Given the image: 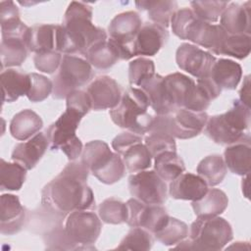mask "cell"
<instances>
[{"label": "cell", "instance_id": "obj_32", "mask_svg": "<svg viewBox=\"0 0 251 251\" xmlns=\"http://www.w3.org/2000/svg\"><path fill=\"white\" fill-rule=\"evenodd\" d=\"M196 172L207 185L216 186L224 180L226 175V166L221 155L214 154L202 159L197 166Z\"/></svg>", "mask_w": 251, "mask_h": 251}, {"label": "cell", "instance_id": "obj_38", "mask_svg": "<svg viewBox=\"0 0 251 251\" xmlns=\"http://www.w3.org/2000/svg\"><path fill=\"white\" fill-rule=\"evenodd\" d=\"M98 215L100 220L106 224L120 225L127 221L126 203L111 197L105 199L98 207Z\"/></svg>", "mask_w": 251, "mask_h": 251}, {"label": "cell", "instance_id": "obj_2", "mask_svg": "<svg viewBox=\"0 0 251 251\" xmlns=\"http://www.w3.org/2000/svg\"><path fill=\"white\" fill-rule=\"evenodd\" d=\"M105 40L106 31L92 24V7L83 2H71L63 25H58V52L84 56L92 46Z\"/></svg>", "mask_w": 251, "mask_h": 251}, {"label": "cell", "instance_id": "obj_39", "mask_svg": "<svg viewBox=\"0 0 251 251\" xmlns=\"http://www.w3.org/2000/svg\"><path fill=\"white\" fill-rule=\"evenodd\" d=\"M151 232L142 227H132L123 238L117 249L130 251H147L153 246Z\"/></svg>", "mask_w": 251, "mask_h": 251}, {"label": "cell", "instance_id": "obj_16", "mask_svg": "<svg viewBox=\"0 0 251 251\" xmlns=\"http://www.w3.org/2000/svg\"><path fill=\"white\" fill-rule=\"evenodd\" d=\"M204 133L215 143L231 145L239 142H250L248 133L237 130L225 117L224 114L209 117L204 127Z\"/></svg>", "mask_w": 251, "mask_h": 251}, {"label": "cell", "instance_id": "obj_8", "mask_svg": "<svg viewBox=\"0 0 251 251\" xmlns=\"http://www.w3.org/2000/svg\"><path fill=\"white\" fill-rule=\"evenodd\" d=\"M128 189L133 198L145 203L162 205L168 197V187L155 171H141L128 177Z\"/></svg>", "mask_w": 251, "mask_h": 251}, {"label": "cell", "instance_id": "obj_17", "mask_svg": "<svg viewBox=\"0 0 251 251\" xmlns=\"http://www.w3.org/2000/svg\"><path fill=\"white\" fill-rule=\"evenodd\" d=\"M0 215V231L2 234L13 235L22 229L25 212L18 196L9 193L1 195Z\"/></svg>", "mask_w": 251, "mask_h": 251}, {"label": "cell", "instance_id": "obj_30", "mask_svg": "<svg viewBox=\"0 0 251 251\" xmlns=\"http://www.w3.org/2000/svg\"><path fill=\"white\" fill-rule=\"evenodd\" d=\"M26 40L22 37H2L0 45V57L2 71L5 68L19 67L27 57Z\"/></svg>", "mask_w": 251, "mask_h": 251}, {"label": "cell", "instance_id": "obj_6", "mask_svg": "<svg viewBox=\"0 0 251 251\" xmlns=\"http://www.w3.org/2000/svg\"><path fill=\"white\" fill-rule=\"evenodd\" d=\"M91 65L80 57L63 55L58 73L54 76L52 96L54 99H64L85 85L92 77Z\"/></svg>", "mask_w": 251, "mask_h": 251}, {"label": "cell", "instance_id": "obj_51", "mask_svg": "<svg viewBox=\"0 0 251 251\" xmlns=\"http://www.w3.org/2000/svg\"><path fill=\"white\" fill-rule=\"evenodd\" d=\"M246 242H235V244H233V245H230V246H228L226 249H231V248H235V249H239V250H242V249H244V244H245Z\"/></svg>", "mask_w": 251, "mask_h": 251}, {"label": "cell", "instance_id": "obj_36", "mask_svg": "<svg viewBox=\"0 0 251 251\" xmlns=\"http://www.w3.org/2000/svg\"><path fill=\"white\" fill-rule=\"evenodd\" d=\"M26 171L18 163H8L4 159L0 161L1 190H20L25 180Z\"/></svg>", "mask_w": 251, "mask_h": 251}, {"label": "cell", "instance_id": "obj_11", "mask_svg": "<svg viewBox=\"0 0 251 251\" xmlns=\"http://www.w3.org/2000/svg\"><path fill=\"white\" fill-rule=\"evenodd\" d=\"M208 118L206 112H193L178 108L169 115V134L178 139L193 138L203 131Z\"/></svg>", "mask_w": 251, "mask_h": 251}, {"label": "cell", "instance_id": "obj_21", "mask_svg": "<svg viewBox=\"0 0 251 251\" xmlns=\"http://www.w3.org/2000/svg\"><path fill=\"white\" fill-rule=\"evenodd\" d=\"M208 76L219 88L233 90L242 77V68L230 59H219L215 61Z\"/></svg>", "mask_w": 251, "mask_h": 251}, {"label": "cell", "instance_id": "obj_4", "mask_svg": "<svg viewBox=\"0 0 251 251\" xmlns=\"http://www.w3.org/2000/svg\"><path fill=\"white\" fill-rule=\"evenodd\" d=\"M149 102L143 90L130 86L122 95L120 103L109 113L115 125L142 135L149 132L153 123L154 117L147 112Z\"/></svg>", "mask_w": 251, "mask_h": 251}, {"label": "cell", "instance_id": "obj_49", "mask_svg": "<svg viewBox=\"0 0 251 251\" xmlns=\"http://www.w3.org/2000/svg\"><path fill=\"white\" fill-rule=\"evenodd\" d=\"M18 21H21L20 12L15 2L11 0L1 1L0 2V25H5Z\"/></svg>", "mask_w": 251, "mask_h": 251}, {"label": "cell", "instance_id": "obj_46", "mask_svg": "<svg viewBox=\"0 0 251 251\" xmlns=\"http://www.w3.org/2000/svg\"><path fill=\"white\" fill-rule=\"evenodd\" d=\"M62 53L57 51H44L36 53L33 57L35 68L42 73L53 74L59 69L62 62Z\"/></svg>", "mask_w": 251, "mask_h": 251}, {"label": "cell", "instance_id": "obj_28", "mask_svg": "<svg viewBox=\"0 0 251 251\" xmlns=\"http://www.w3.org/2000/svg\"><path fill=\"white\" fill-rule=\"evenodd\" d=\"M228 205L226 194L218 188L209 189L206 194L197 201H192L194 214L199 218L216 217L224 213Z\"/></svg>", "mask_w": 251, "mask_h": 251}, {"label": "cell", "instance_id": "obj_50", "mask_svg": "<svg viewBox=\"0 0 251 251\" xmlns=\"http://www.w3.org/2000/svg\"><path fill=\"white\" fill-rule=\"evenodd\" d=\"M239 100L245 104L246 106H249L250 102V75H246L242 87L239 91Z\"/></svg>", "mask_w": 251, "mask_h": 251}, {"label": "cell", "instance_id": "obj_35", "mask_svg": "<svg viewBox=\"0 0 251 251\" xmlns=\"http://www.w3.org/2000/svg\"><path fill=\"white\" fill-rule=\"evenodd\" d=\"M155 238L166 246H175L188 236V226L182 221L169 217L166 224L154 233Z\"/></svg>", "mask_w": 251, "mask_h": 251}, {"label": "cell", "instance_id": "obj_26", "mask_svg": "<svg viewBox=\"0 0 251 251\" xmlns=\"http://www.w3.org/2000/svg\"><path fill=\"white\" fill-rule=\"evenodd\" d=\"M58 25H38L30 27L27 48L28 51L39 53L44 51H57Z\"/></svg>", "mask_w": 251, "mask_h": 251}, {"label": "cell", "instance_id": "obj_33", "mask_svg": "<svg viewBox=\"0 0 251 251\" xmlns=\"http://www.w3.org/2000/svg\"><path fill=\"white\" fill-rule=\"evenodd\" d=\"M154 171L165 181H172L185 171L182 159L175 151H166L154 158Z\"/></svg>", "mask_w": 251, "mask_h": 251}, {"label": "cell", "instance_id": "obj_37", "mask_svg": "<svg viewBox=\"0 0 251 251\" xmlns=\"http://www.w3.org/2000/svg\"><path fill=\"white\" fill-rule=\"evenodd\" d=\"M251 50V36L247 34L231 35L226 34L216 55H226L238 60L246 58Z\"/></svg>", "mask_w": 251, "mask_h": 251}, {"label": "cell", "instance_id": "obj_10", "mask_svg": "<svg viewBox=\"0 0 251 251\" xmlns=\"http://www.w3.org/2000/svg\"><path fill=\"white\" fill-rule=\"evenodd\" d=\"M215 61V56L210 52L189 43L180 44L176 52L178 68L196 78L207 76Z\"/></svg>", "mask_w": 251, "mask_h": 251}, {"label": "cell", "instance_id": "obj_40", "mask_svg": "<svg viewBox=\"0 0 251 251\" xmlns=\"http://www.w3.org/2000/svg\"><path fill=\"white\" fill-rule=\"evenodd\" d=\"M228 1H191L194 15L201 21L212 24L218 22Z\"/></svg>", "mask_w": 251, "mask_h": 251}, {"label": "cell", "instance_id": "obj_14", "mask_svg": "<svg viewBox=\"0 0 251 251\" xmlns=\"http://www.w3.org/2000/svg\"><path fill=\"white\" fill-rule=\"evenodd\" d=\"M169 38L168 30L156 24H146L141 26L132 43V55L154 56L166 44Z\"/></svg>", "mask_w": 251, "mask_h": 251}, {"label": "cell", "instance_id": "obj_12", "mask_svg": "<svg viewBox=\"0 0 251 251\" xmlns=\"http://www.w3.org/2000/svg\"><path fill=\"white\" fill-rule=\"evenodd\" d=\"M91 109L99 111L115 108L121 101L122 91L119 83L109 75L96 77L86 89Z\"/></svg>", "mask_w": 251, "mask_h": 251}, {"label": "cell", "instance_id": "obj_15", "mask_svg": "<svg viewBox=\"0 0 251 251\" xmlns=\"http://www.w3.org/2000/svg\"><path fill=\"white\" fill-rule=\"evenodd\" d=\"M251 3H228L220 17V25L231 35H250L251 27Z\"/></svg>", "mask_w": 251, "mask_h": 251}, {"label": "cell", "instance_id": "obj_34", "mask_svg": "<svg viewBox=\"0 0 251 251\" xmlns=\"http://www.w3.org/2000/svg\"><path fill=\"white\" fill-rule=\"evenodd\" d=\"M126 169L129 173H138L150 168L152 156L142 142H138L126 149L122 155Z\"/></svg>", "mask_w": 251, "mask_h": 251}, {"label": "cell", "instance_id": "obj_48", "mask_svg": "<svg viewBox=\"0 0 251 251\" xmlns=\"http://www.w3.org/2000/svg\"><path fill=\"white\" fill-rule=\"evenodd\" d=\"M138 142H142L141 135L135 134L130 131H125L118 134L112 140V148L115 150L116 153L122 155L126 149Z\"/></svg>", "mask_w": 251, "mask_h": 251}, {"label": "cell", "instance_id": "obj_13", "mask_svg": "<svg viewBox=\"0 0 251 251\" xmlns=\"http://www.w3.org/2000/svg\"><path fill=\"white\" fill-rule=\"evenodd\" d=\"M141 25L140 16L136 12L127 11L115 16L108 26L110 38L126 46L130 51L132 58V43L141 28Z\"/></svg>", "mask_w": 251, "mask_h": 251}, {"label": "cell", "instance_id": "obj_18", "mask_svg": "<svg viewBox=\"0 0 251 251\" xmlns=\"http://www.w3.org/2000/svg\"><path fill=\"white\" fill-rule=\"evenodd\" d=\"M48 144L47 136L43 132H38L27 141L17 144L11 158L25 170H31L44 155Z\"/></svg>", "mask_w": 251, "mask_h": 251}, {"label": "cell", "instance_id": "obj_23", "mask_svg": "<svg viewBox=\"0 0 251 251\" xmlns=\"http://www.w3.org/2000/svg\"><path fill=\"white\" fill-rule=\"evenodd\" d=\"M3 102H14L19 97L26 95L30 78L28 74H23L14 69L3 70L0 75Z\"/></svg>", "mask_w": 251, "mask_h": 251}, {"label": "cell", "instance_id": "obj_29", "mask_svg": "<svg viewBox=\"0 0 251 251\" xmlns=\"http://www.w3.org/2000/svg\"><path fill=\"white\" fill-rule=\"evenodd\" d=\"M135 6L140 11H146L147 17L153 24L167 28L173 15L177 10L176 1L170 0H141L135 1Z\"/></svg>", "mask_w": 251, "mask_h": 251}, {"label": "cell", "instance_id": "obj_47", "mask_svg": "<svg viewBox=\"0 0 251 251\" xmlns=\"http://www.w3.org/2000/svg\"><path fill=\"white\" fill-rule=\"evenodd\" d=\"M66 108L72 109L84 117L91 109V102L88 94L79 89L70 93L66 98Z\"/></svg>", "mask_w": 251, "mask_h": 251}, {"label": "cell", "instance_id": "obj_9", "mask_svg": "<svg viewBox=\"0 0 251 251\" xmlns=\"http://www.w3.org/2000/svg\"><path fill=\"white\" fill-rule=\"evenodd\" d=\"M126 206V224L130 227H142L153 234L166 224L170 217L161 205L145 204L135 198L128 199Z\"/></svg>", "mask_w": 251, "mask_h": 251}, {"label": "cell", "instance_id": "obj_43", "mask_svg": "<svg viewBox=\"0 0 251 251\" xmlns=\"http://www.w3.org/2000/svg\"><path fill=\"white\" fill-rule=\"evenodd\" d=\"M144 144L149 150L152 158L166 151L176 152V144L175 138L167 133L150 131L144 139Z\"/></svg>", "mask_w": 251, "mask_h": 251}, {"label": "cell", "instance_id": "obj_42", "mask_svg": "<svg viewBox=\"0 0 251 251\" xmlns=\"http://www.w3.org/2000/svg\"><path fill=\"white\" fill-rule=\"evenodd\" d=\"M28 75L30 78V84L26 97L31 102H41L45 100L53 91L52 80L40 74L31 73Z\"/></svg>", "mask_w": 251, "mask_h": 251}, {"label": "cell", "instance_id": "obj_1", "mask_svg": "<svg viewBox=\"0 0 251 251\" xmlns=\"http://www.w3.org/2000/svg\"><path fill=\"white\" fill-rule=\"evenodd\" d=\"M88 173L81 162L69 163L42 189L43 206L60 214L92 209L95 200L91 188L86 183Z\"/></svg>", "mask_w": 251, "mask_h": 251}, {"label": "cell", "instance_id": "obj_27", "mask_svg": "<svg viewBox=\"0 0 251 251\" xmlns=\"http://www.w3.org/2000/svg\"><path fill=\"white\" fill-rule=\"evenodd\" d=\"M224 161L228 170L237 176L250 173L251 146L250 142H239L228 145L224 152Z\"/></svg>", "mask_w": 251, "mask_h": 251}, {"label": "cell", "instance_id": "obj_31", "mask_svg": "<svg viewBox=\"0 0 251 251\" xmlns=\"http://www.w3.org/2000/svg\"><path fill=\"white\" fill-rule=\"evenodd\" d=\"M84 57L92 67L98 70L110 69L121 60L118 47L111 38L92 46Z\"/></svg>", "mask_w": 251, "mask_h": 251}, {"label": "cell", "instance_id": "obj_44", "mask_svg": "<svg viewBox=\"0 0 251 251\" xmlns=\"http://www.w3.org/2000/svg\"><path fill=\"white\" fill-rule=\"evenodd\" d=\"M226 120L239 131L244 132L250 126V108L240 100H235L232 107L224 113Z\"/></svg>", "mask_w": 251, "mask_h": 251}, {"label": "cell", "instance_id": "obj_22", "mask_svg": "<svg viewBox=\"0 0 251 251\" xmlns=\"http://www.w3.org/2000/svg\"><path fill=\"white\" fill-rule=\"evenodd\" d=\"M42 126L43 122L40 116L32 110L25 109L12 118L9 129L14 138L25 141L38 133Z\"/></svg>", "mask_w": 251, "mask_h": 251}, {"label": "cell", "instance_id": "obj_7", "mask_svg": "<svg viewBox=\"0 0 251 251\" xmlns=\"http://www.w3.org/2000/svg\"><path fill=\"white\" fill-rule=\"evenodd\" d=\"M102 224L100 218L93 212L76 210L71 212L65 224L68 236L80 249H88V245L95 243L100 235Z\"/></svg>", "mask_w": 251, "mask_h": 251}, {"label": "cell", "instance_id": "obj_25", "mask_svg": "<svg viewBox=\"0 0 251 251\" xmlns=\"http://www.w3.org/2000/svg\"><path fill=\"white\" fill-rule=\"evenodd\" d=\"M164 84L172 104L177 110L183 108L195 81L181 73H173L164 76Z\"/></svg>", "mask_w": 251, "mask_h": 251}, {"label": "cell", "instance_id": "obj_20", "mask_svg": "<svg viewBox=\"0 0 251 251\" xmlns=\"http://www.w3.org/2000/svg\"><path fill=\"white\" fill-rule=\"evenodd\" d=\"M139 88L146 94L149 106L156 115L173 114L176 110L168 96L164 84V76L161 75L155 74L151 78L143 82Z\"/></svg>", "mask_w": 251, "mask_h": 251}, {"label": "cell", "instance_id": "obj_5", "mask_svg": "<svg viewBox=\"0 0 251 251\" xmlns=\"http://www.w3.org/2000/svg\"><path fill=\"white\" fill-rule=\"evenodd\" d=\"M83 118L79 113L66 108V111L46 130L51 150H61L70 161L81 155L82 143L75 131Z\"/></svg>", "mask_w": 251, "mask_h": 251}, {"label": "cell", "instance_id": "obj_3", "mask_svg": "<svg viewBox=\"0 0 251 251\" xmlns=\"http://www.w3.org/2000/svg\"><path fill=\"white\" fill-rule=\"evenodd\" d=\"M233 237L229 223L219 216L199 218L190 226L188 239H183L173 249L218 251L223 249Z\"/></svg>", "mask_w": 251, "mask_h": 251}, {"label": "cell", "instance_id": "obj_24", "mask_svg": "<svg viewBox=\"0 0 251 251\" xmlns=\"http://www.w3.org/2000/svg\"><path fill=\"white\" fill-rule=\"evenodd\" d=\"M109 145L102 140H92L84 145L81 152V164L94 175L110 163L114 157Z\"/></svg>", "mask_w": 251, "mask_h": 251}, {"label": "cell", "instance_id": "obj_41", "mask_svg": "<svg viewBox=\"0 0 251 251\" xmlns=\"http://www.w3.org/2000/svg\"><path fill=\"white\" fill-rule=\"evenodd\" d=\"M155 74L154 62L147 58H137L128 65V81L133 87H139Z\"/></svg>", "mask_w": 251, "mask_h": 251}, {"label": "cell", "instance_id": "obj_19", "mask_svg": "<svg viewBox=\"0 0 251 251\" xmlns=\"http://www.w3.org/2000/svg\"><path fill=\"white\" fill-rule=\"evenodd\" d=\"M207 191L208 185L205 180L198 175L191 173H182L172 180L169 185L170 196L177 200L197 201L201 199Z\"/></svg>", "mask_w": 251, "mask_h": 251}, {"label": "cell", "instance_id": "obj_45", "mask_svg": "<svg viewBox=\"0 0 251 251\" xmlns=\"http://www.w3.org/2000/svg\"><path fill=\"white\" fill-rule=\"evenodd\" d=\"M47 249L50 250H79L80 247L75 243L67 234L65 228L58 226L44 236Z\"/></svg>", "mask_w": 251, "mask_h": 251}]
</instances>
